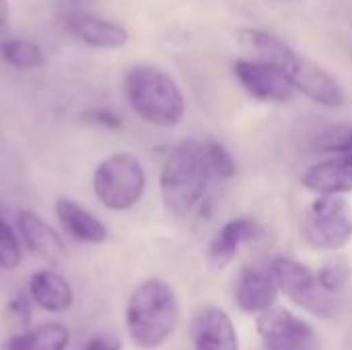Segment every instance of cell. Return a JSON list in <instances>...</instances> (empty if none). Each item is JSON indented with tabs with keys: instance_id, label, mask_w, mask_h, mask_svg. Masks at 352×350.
Wrapping results in <instances>:
<instances>
[{
	"instance_id": "22",
	"label": "cell",
	"mask_w": 352,
	"mask_h": 350,
	"mask_svg": "<svg viewBox=\"0 0 352 350\" xmlns=\"http://www.w3.org/2000/svg\"><path fill=\"white\" fill-rule=\"evenodd\" d=\"M23 262V250L19 237L10 223L0 215V268L2 270H16Z\"/></svg>"
},
{
	"instance_id": "15",
	"label": "cell",
	"mask_w": 352,
	"mask_h": 350,
	"mask_svg": "<svg viewBox=\"0 0 352 350\" xmlns=\"http://www.w3.org/2000/svg\"><path fill=\"white\" fill-rule=\"evenodd\" d=\"M68 29L78 41L97 50H118V47H124L130 39V33L122 23H116L103 17L85 14V12L70 14Z\"/></svg>"
},
{
	"instance_id": "27",
	"label": "cell",
	"mask_w": 352,
	"mask_h": 350,
	"mask_svg": "<svg viewBox=\"0 0 352 350\" xmlns=\"http://www.w3.org/2000/svg\"><path fill=\"white\" fill-rule=\"evenodd\" d=\"M10 21V6L8 0H0V29H6Z\"/></svg>"
},
{
	"instance_id": "21",
	"label": "cell",
	"mask_w": 352,
	"mask_h": 350,
	"mask_svg": "<svg viewBox=\"0 0 352 350\" xmlns=\"http://www.w3.org/2000/svg\"><path fill=\"white\" fill-rule=\"evenodd\" d=\"M204 151H206V161H208V169L212 179H231L237 173V163L233 159V155L217 140L212 138H204Z\"/></svg>"
},
{
	"instance_id": "19",
	"label": "cell",
	"mask_w": 352,
	"mask_h": 350,
	"mask_svg": "<svg viewBox=\"0 0 352 350\" xmlns=\"http://www.w3.org/2000/svg\"><path fill=\"white\" fill-rule=\"evenodd\" d=\"M0 56L8 66H14L19 70H33L45 64L43 50L35 41L19 39V37L0 41Z\"/></svg>"
},
{
	"instance_id": "20",
	"label": "cell",
	"mask_w": 352,
	"mask_h": 350,
	"mask_svg": "<svg viewBox=\"0 0 352 350\" xmlns=\"http://www.w3.org/2000/svg\"><path fill=\"white\" fill-rule=\"evenodd\" d=\"M318 274V281L320 285L324 287L326 293L330 295H338L340 291L346 289V285L351 283L352 266L349 262V258L344 256H334L330 260H326L320 270L316 272Z\"/></svg>"
},
{
	"instance_id": "17",
	"label": "cell",
	"mask_w": 352,
	"mask_h": 350,
	"mask_svg": "<svg viewBox=\"0 0 352 350\" xmlns=\"http://www.w3.org/2000/svg\"><path fill=\"white\" fill-rule=\"evenodd\" d=\"M31 301L50 314H64L74 303V291L70 283L54 270H37L29 278Z\"/></svg>"
},
{
	"instance_id": "28",
	"label": "cell",
	"mask_w": 352,
	"mask_h": 350,
	"mask_svg": "<svg viewBox=\"0 0 352 350\" xmlns=\"http://www.w3.org/2000/svg\"><path fill=\"white\" fill-rule=\"evenodd\" d=\"M74 2H87V0H74Z\"/></svg>"
},
{
	"instance_id": "7",
	"label": "cell",
	"mask_w": 352,
	"mask_h": 350,
	"mask_svg": "<svg viewBox=\"0 0 352 350\" xmlns=\"http://www.w3.org/2000/svg\"><path fill=\"white\" fill-rule=\"evenodd\" d=\"M270 272L278 285V291L291 299L303 311L318 318H332L336 311L334 295L326 293L318 281V274L299 260L278 256L270 264Z\"/></svg>"
},
{
	"instance_id": "2",
	"label": "cell",
	"mask_w": 352,
	"mask_h": 350,
	"mask_svg": "<svg viewBox=\"0 0 352 350\" xmlns=\"http://www.w3.org/2000/svg\"><path fill=\"white\" fill-rule=\"evenodd\" d=\"M179 299L163 278H146L130 293L124 324L130 342L140 350L161 349L177 330Z\"/></svg>"
},
{
	"instance_id": "11",
	"label": "cell",
	"mask_w": 352,
	"mask_h": 350,
	"mask_svg": "<svg viewBox=\"0 0 352 350\" xmlns=\"http://www.w3.org/2000/svg\"><path fill=\"white\" fill-rule=\"evenodd\" d=\"M194 350H239V334L231 316L219 307H206L192 320Z\"/></svg>"
},
{
	"instance_id": "23",
	"label": "cell",
	"mask_w": 352,
	"mask_h": 350,
	"mask_svg": "<svg viewBox=\"0 0 352 350\" xmlns=\"http://www.w3.org/2000/svg\"><path fill=\"white\" fill-rule=\"evenodd\" d=\"M316 151L328 155H352V126H334L320 134Z\"/></svg>"
},
{
	"instance_id": "12",
	"label": "cell",
	"mask_w": 352,
	"mask_h": 350,
	"mask_svg": "<svg viewBox=\"0 0 352 350\" xmlns=\"http://www.w3.org/2000/svg\"><path fill=\"white\" fill-rule=\"evenodd\" d=\"M16 231L27 243V248L52 266H60L66 258V245L60 233L50 227L37 212L19 210Z\"/></svg>"
},
{
	"instance_id": "3",
	"label": "cell",
	"mask_w": 352,
	"mask_h": 350,
	"mask_svg": "<svg viewBox=\"0 0 352 350\" xmlns=\"http://www.w3.org/2000/svg\"><path fill=\"white\" fill-rule=\"evenodd\" d=\"M212 179L204 140L186 138L171 146L163 159L159 173V190L163 206L173 217H188L198 208Z\"/></svg>"
},
{
	"instance_id": "13",
	"label": "cell",
	"mask_w": 352,
	"mask_h": 350,
	"mask_svg": "<svg viewBox=\"0 0 352 350\" xmlns=\"http://www.w3.org/2000/svg\"><path fill=\"white\" fill-rule=\"evenodd\" d=\"M301 184L318 196H342L352 192V155H332L314 163L301 175Z\"/></svg>"
},
{
	"instance_id": "24",
	"label": "cell",
	"mask_w": 352,
	"mask_h": 350,
	"mask_svg": "<svg viewBox=\"0 0 352 350\" xmlns=\"http://www.w3.org/2000/svg\"><path fill=\"white\" fill-rule=\"evenodd\" d=\"M4 322H6L8 330H14L12 334L27 330V326L31 322V297L29 295L12 297L4 307Z\"/></svg>"
},
{
	"instance_id": "10",
	"label": "cell",
	"mask_w": 352,
	"mask_h": 350,
	"mask_svg": "<svg viewBox=\"0 0 352 350\" xmlns=\"http://www.w3.org/2000/svg\"><path fill=\"white\" fill-rule=\"evenodd\" d=\"M278 285L270 270L258 268V266H243L233 283V301L239 311L260 316L272 307H276L278 301Z\"/></svg>"
},
{
	"instance_id": "9",
	"label": "cell",
	"mask_w": 352,
	"mask_h": 350,
	"mask_svg": "<svg viewBox=\"0 0 352 350\" xmlns=\"http://www.w3.org/2000/svg\"><path fill=\"white\" fill-rule=\"evenodd\" d=\"M233 74L245 93L258 101L285 103L295 95V89L285 72L266 60H237L233 64Z\"/></svg>"
},
{
	"instance_id": "16",
	"label": "cell",
	"mask_w": 352,
	"mask_h": 350,
	"mask_svg": "<svg viewBox=\"0 0 352 350\" xmlns=\"http://www.w3.org/2000/svg\"><path fill=\"white\" fill-rule=\"evenodd\" d=\"M56 217L62 225V229L76 241L99 245L107 239L109 231L103 221H99L93 212H89L85 206H80L72 198H58L56 202Z\"/></svg>"
},
{
	"instance_id": "1",
	"label": "cell",
	"mask_w": 352,
	"mask_h": 350,
	"mask_svg": "<svg viewBox=\"0 0 352 350\" xmlns=\"http://www.w3.org/2000/svg\"><path fill=\"white\" fill-rule=\"evenodd\" d=\"M237 39L248 50L258 54L260 60L278 66L293 85V89L311 99L314 103L324 107L344 105L346 95L336 76H332L322 64L299 54L278 35L258 27H241L237 31Z\"/></svg>"
},
{
	"instance_id": "8",
	"label": "cell",
	"mask_w": 352,
	"mask_h": 350,
	"mask_svg": "<svg viewBox=\"0 0 352 350\" xmlns=\"http://www.w3.org/2000/svg\"><path fill=\"white\" fill-rule=\"evenodd\" d=\"M264 350H320L316 328L285 307H272L256 318Z\"/></svg>"
},
{
	"instance_id": "26",
	"label": "cell",
	"mask_w": 352,
	"mask_h": 350,
	"mask_svg": "<svg viewBox=\"0 0 352 350\" xmlns=\"http://www.w3.org/2000/svg\"><path fill=\"white\" fill-rule=\"evenodd\" d=\"M82 350H122V344L116 338L99 336V338H93Z\"/></svg>"
},
{
	"instance_id": "14",
	"label": "cell",
	"mask_w": 352,
	"mask_h": 350,
	"mask_svg": "<svg viewBox=\"0 0 352 350\" xmlns=\"http://www.w3.org/2000/svg\"><path fill=\"white\" fill-rule=\"evenodd\" d=\"M260 235V227L256 221L239 217V219H231L227 221L210 239L208 243V252H206V260L214 270H223L227 268L239 254L241 245L250 243L252 239H256Z\"/></svg>"
},
{
	"instance_id": "25",
	"label": "cell",
	"mask_w": 352,
	"mask_h": 350,
	"mask_svg": "<svg viewBox=\"0 0 352 350\" xmlns=\"http://www.w3.org/2000/svg\"><path fill=\"white\" fill-rule=\"evenodd\" d=\"M82 120L105 126V128H120L122 126V118L118 113L109 111V109H91V111H87L82 116Z\"/></svg>"
},
{
	"instance_id": "4",
	"label": "cell",
	"mask_w": 352,
	"mask_h": 350,
	"mask_svg": "<svg viewBox=\"0 0 352 350\" xmlns=\"http://www.w3.org/2000/svg\"><path fill=\"white\" fill-rule=\"evenodd\" d=\"M124 93L132 111L157 128H175L186 116V99L171 74L151 64H136L124 76Z\"/></svg>"
},
{
	"instance_id": "5",
	"label": "cell",
	"mask_w": 352,
	"mask_h": 350,
	"mask_svg": "<svg viewBox=\"0 0 352 350\" xmlns=\"http://www.w3.org/2000/svg\"><path fill=\"white\" fill-rule=\"evenodd\" d=\"M146 190L142 161L126 151L107 155L93 171V192L97 200L113 212L134 208Z\"/></svg>"
},
{
	"instance_id": "18",
	"label": "cell",
	"mask_w": 352,
	"mask_h": 350,
	"mask_svg": "<svg viewBox=\"0 0 352 350\" xmlns=\"http://www.w3.org/2000/svg\"><path fill=\"white\" fill-rule=\"evenodd\" d=\"M70 344V330L60 322L39 324L19 334H10L2 350H66Z\"/></svg>"
},
{
	"instance_id": "6",
	"label": "cell",
	"mask_w": 352,
	"mask_h": 350,
	"mask_svg": "<svg viewBox=\"0 0 352 350\" xmlns=\"http://www.w3.org/2000/svg\"><path fill=\"white\" fill-rule=\"evenodd\" d=\"M303 241L322 252H340L352 241V206L342 196H318L301 217Z\"/></svg>"
}]
</instances>
